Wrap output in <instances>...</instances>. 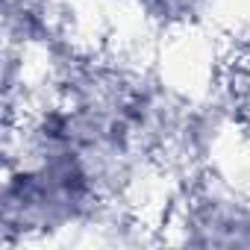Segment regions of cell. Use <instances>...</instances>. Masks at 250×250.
I'll list each match as a JSON object with an SVG mask.
<instances>
[{
  "instance_id": "obj_1",
  "label": "cell",
  "mask_w": 250,
  "mask_h": 250,
  "mask_svg": "<svg viewBox=\"0 0 250 250\" xmlns=\"http://www.w3.org/2000/svg\"><path fill=\"white\" fill-rule=\"evenodd\" d=\"M106 197L88 162L71 145H18L6 150L0 191V247L18 250L103 224Z\"/></svg>"
},
{
  "instance_id": "obj_2",
  "label": "cell",
  "mask_w": 250,
  "mask_h": 250,
  "mask_svg": "<svg viewBox=\"0 0 250 250\" xmlns=\"http://www.w3.org/2000/svg\"><path fill=\"white\" fill-rule=\"evenodd\" d=\"M168 221L180 244L250 247V197L215 177H197Z\"/></svg>"
},
{
  "instance_id": "obj_3",
  "label": "cell",
  "mask_w": 250,
  "mask_h": 250,
  "mask_svg": "<svg viewBox=\"0 0 250 250\" xmlns=\"http://www.w3.org/2000/svg\"><path fill=\"white\" fill-rule=\"evenodd\" d=\"M145 21L162 30H191L215 18L221 0H136Z\"/></svg>"
}]
</instances>
